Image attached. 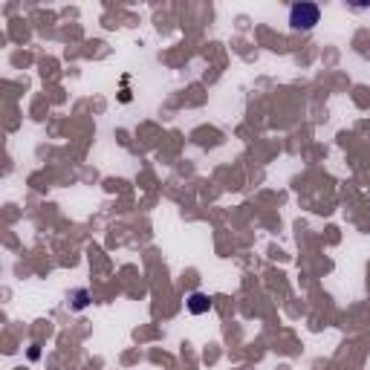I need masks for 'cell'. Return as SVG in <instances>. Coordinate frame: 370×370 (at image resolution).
Masks as SVG:
<instances>
[{"instance_id":"obj_2","label":"cell","mask_w":370,"mask_h":370,"mask_svg":"<svg viewBox=\"0 0 370 370\" xmlns=\"http://www.w3.org/2000/svg\"><path fill=\"white\" fill-rule=\"evenodd\" d=\"M209 310H211V298L205 295V292H194V295H188V312L203 315V312H209Z\"/></svg>"},{"instance_id":"obj_1","label":"cell","mask_w":370,"mask_h":370,"mask_svg":"<svg viewBox=\"0 0 370 370\" xmlns=\"http://www.w3.org/2000/svg\"><path fill=\"white\" fill-rule=\"evenodd\" d=\"M321 21V9L315 3H292L290 6V30L292 32H310Z\"/></svg>"}]
</instances>
